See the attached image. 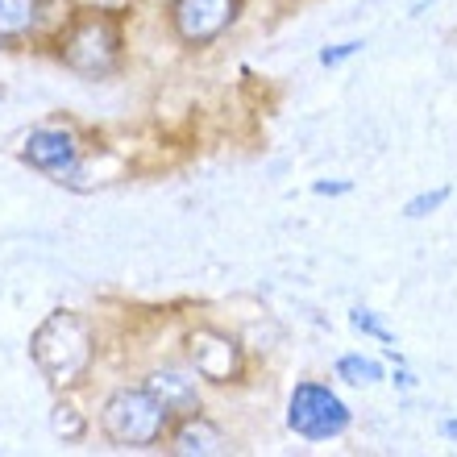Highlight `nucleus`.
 Here are the masks:
<instances>
[{"label":"nucleus","instance_id":"obj_1","mask_svg":"<svg viewBox=\"0 0 457 457\" xmlns=\"http://www.w3.org/2000/svg\"><path fill=\"white\" fill-rule=\"evenodd\" d=\"M96 328L84 312H71V308L50 312L29 337V358L54 391L84 386L92 366H96Z\"/></svg>","mask_w":457,"mask_h":457},{"label":"nucleus","instance_id":"obj_15","mask_svg":"<svg viewBox=\"0 0 457 457\" xmlns=\"http://www.w3.org/2000/svg\"><path fill=\"white\" fill-rule=\"evenodd\" d=\"M361 37H353V42H337V46H325L320 50V67H341V62H349L353 54H361Z\"/></svg>","mask_w":457,"mask_h":457},{"label":"nucleus","instance_id":"obj_11","mask_svg":"<svg viewBox=\"0 0 457 457\" xmlns=\"http://www.w3.org/2000/svg\"><path fill=\"white\" fill-rule=\"evenodd\" d=\"M337 378L349 386H374V383H383V361H374V358H361V353H341L337 358Z\"/></svg>","mask_w":457,"mask_h":457},{"label":"nucleus","instance_id":"obj_5","mask_svg":"<svg viewBox=\"0 0 457 457\" xmlns=\"http://www.w3.org/2000/svg\"><path fill=\"white\" fill-rule=\"evenodd\" d=\"M187 361H192L195 378H204V383L228 386L245 378V349L217 325H200L187 333Z\"/></svg>","mask_w":457,"mask_h":457},{"label":"nucleus","instance_id":"obj_12","mask_svg":"<svg viewBox=\"0 0 457 457\" xmlns=\"http://www.w3.org/2000/svg\"><path fill=\"white\" fill-rule=\"evenodd\" d=\"M50 428H54V436H62V441H84L87 420L71 399H59V403L50 408Z\"/></svg>","mask_w":457,"mask_h":457},{"label":"nucleus","instance_id":"obj_3","mask_svg":"<svg viewBox=\"0 0 457 457\" xmlns=\"http://www.w3.org/2000/svg\"><path fill=\"white\" fill-rule=\"evenodd\" d=\"M170 416L145 386H120L100 408V433L117 449H150L170 433Z\"/></svg>","mask_w":457,"mask_h":457},{"label":"nucleus","instance_id":"obj_6","mask_svg":"<svg viewBox=\"0 0 457 457\" xmlns=\"http://www.w3.org/2000/svg\"><path fill=\"white\" fill-rule=\"evenodd\" d=\"M241 17V0H170V29L183 46H212Z\"/></svg>","mask_w":457,"mask_h":457},{"label":"nucleus","instance_id":"obj_16","mask_svg":"<svg viewBox=\"0 0 457 457\" xmlns=\"http://www.w3.org/2000/svg\"><path fill=\"white\" fill-rule=\"evenodd\" d=\"M312 192H316V195H349V192H353V183H349V179H337V183H312Z\"/></svg>","mask_w":457,"mask_h":457},{"label":"nucleus","instance_id":"obj_10","mask_svg":"<svg viewBox=\"0 0 457 457\" xmlns=\"http://www.w3.org/2000/svg\"><path fill=\"white\" fill-rule=\"evenodd\" d=\"M42 21V0H0V37H21Z\"/></svg>","mask_w":457,"mask_h":457},{"label":"nucleus","instance_id":"obj_4","mask_svg":"<svg viewBox=\"0 0 457 457\" xmlns=\"http://www.w3.org/2000/svg\"><path fill=\"white\" fill-rule=\"evenodd\" d=\"M349 424H353V411L328 383H316V378L295 383V391L287 399V428L295 436H303V441H333V436L345 433Z\"/></svg>","mask_w":457,"mask_h":457},{"label":"nucleus","instance_id":"obj_17","mask_svg":"<svg viewBox=\"0 0 457 457\" xmlns=\"http://www.w3.org/2000/svg\"><path fill=\"white\" fill-rule=\"evenodd\" d=\"M441 436H449V441H457V420H445V424H441Z\"/></svg>","mask_w":457,"mask_h":457},{"label":"nucleus","instance_id":"obj_7","mask_svg":"<svg viewBox=\"0 0 457 457\" xmlns=\"http://www.w3.org/2000/svg\"><path fill=\"white\" fill-rule=\"evenodd\" d=\"M79 154H84L79 137L71 129H62V125H42L21 145V158L42 175H67L71 167H79Z\"/></svg>","mask_w":457,"mask_h":457},{"label":"nucleus","instance_id":"obj_8","mask_svg":"<svg viewBox=\"0 0 457 457\" xmlns=\"http://www.w3.org/2000/svg\"><path fill=\"white\" fill-rule=\"evenodd\" d=\"M170 453L179 457H212V453H225V433H220L217 424L192 411V416H179V420L170 424Z\"/></svg>","mask_w":457,"mask_h":457},{"label":"nucleus","instance_id":"obj_14","mask_svg":"<svg viewBox=\"0 0 457 457\" xmlns=\"http://www.w3.org/2000/svg\"><path fill=\"white\" fill-rule=\"evenodd\" d=\"M349 325L358 328V333H366V337H378L383 345H395V333L378 320V312H370V308H353L349 312Z\"/></svg>","mask_w":457,"mask_h":457},{"label":"nucleus","instance_id":"obj_13","mask_svg":"<svg viewBox=\"0 0 457 457\" xmlns=\"http://www.w3.org/2000/svg\"><path fill=\"white\" fill-rule=\"evenodd\" d=\"M449 195H453V187H433V192L411 195L408 204H403V217H408V220H424V217H433L436 208H445V204H449Z\"/></svg>","mask_w":457,"mask_h":457},{"label":"nucleus","instance_id":"obj_2","mask_svg":"<svg viewBox=\"0 0 457 457\" xmlns=\"http://www.w3.org/2000/svg\"><path fill=\"white\" fill-rule=\"evenodd\" d=\"M59 59L79 79H109L125 62V29L109 9H79L59 34Z\"/></svg>","mask_w":457,"mask_h":457},{"label":"nucleus","instance_id":"obj_9","mask_svg":"<svg viewBox=\"0 0 457 457\" xmlns=\"http://www.w3.org/2000/svg\"><path fill=\"white\" fill-rule=\"evenodd\" d=\"M142 386L170 411V416H175V420L200 411V386H195L192 374H183V370H150Z\"/></svg>","mask_w":457,"mask_h":457}]
</instances>
